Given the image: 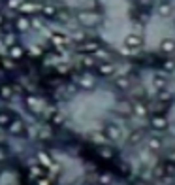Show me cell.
<instances>
[{
  "mask_svg": "<svg viewBox=\"0 0 175 185\" xmlns=\"http://www.w3.org/2000/svg\"><path fill=\"white\" fill-rule=\"evenodd\" d=\"M124 44L130 45V47H139V45H141V40H139V36H134V34H132V36H128L124 40Z\"/></svg>",
  "mask_w": 175,
  "mask_h": 185,
  "instance_id": "6da1fadb",
  "label": "cell"
},
{
  "mask_svg": "<svg viewBox=\"0 0 175 185\" xmlns=\"http://www.w3.org/2000/svg\"><path fill=\"white\" fill-rule=\"evenodd\" d=\"M41 11H43L45 17H55L57 15V9L51 8V6H41Z\"/></svg>",
  "mask_w": 175,
  "mask_h": 185,
  "instance_id": "7a4b0ae2",
  "label": "cell"
},
{
  "mask_svg": "<svg viewBox=\"0 0 175 185\" xmlns=\"http://www.w3.org/2000/svg\"><path fill=\"white\" fill-rule=\"evenodd\" d=\"M28 25H30V21H28L27 17H19L17 19V28H21V30H27Z\"/></svg>",
  "mask_w": 175,
  "mask_h": 185,
  "instance_id": "3957f363",
  "label": "cell"
},
{
  "mask_svg": "<svg viewBox=\"0 0 175 185\" xmlns=\"http://www.w3.org/2000/svg\"><path fill=\"white\" fill-rule=\"evenodd\" d=\"M162 51H175V42H171V40L162 42Z\"/></svg>",
  "mask_w": 175,
  "mask_h": 185,
  "instance_id": "277c9868",
  "label": "cell"
},
{
  "mask_svg": "<svg viewBox=\"0 0 175 185\" xmlns=\"http://www.w3.org/2000/svg\"><path fill=\"white\" fill-rule=\"evenodd\" d=\"M81 51H98V45L92 44V42H89V44L81 45Z\"/></svg>",
  "mask_w": 175,
  "mask_h": 185,
  "instance_id": "5b68a950",
  "label": "cell"
},
{
  "mask_svg": "<svg viewBox=\"0 0 175 185\" xmlns=\"http://www.w3.org/2000/svg\"><path fill=\"white\" fill-rule=\"evenodd\" d=\"M108 134H109V136H111L113 140H117V138H119V136H121V132L117 131L115 126H109V128H108Z\"/></svg>",
  "mask_w": 175,
  "mask_h": 185,
  "instance_id": "8992f818",
  "label": "cell"
},
{
  "mask_svg": "<svg viewBox=\"0 0 175 185\" xmlns=\"http://www.w3.org/2000/svg\"><path fill=\"white\" fill-rule=\"evenodd\" d=\"M100 72H102V74H111L113 72V66H111V64H102V66H100Z\"/></svg>",
  "mask_w": 175,
  "mask_h": 185,
  "instance_id": "52a82bcc",
  "label": "cell"
},
{
  "mask_svg": "<svg viewBox=\"0 0 175 185\" xmlns=\"http://www.w3.org/2000/svg\"><path fill=\"white\" fill-rule=\"evenodd\" d=\"M23 55V49L17 47V45H11V57H21Z\"/></svg>",
  "mask_w": 175,
  "mask_h": 185,
  "instance_id": "ba28073f",
  "label": "cell"
},
{
  "mask_svg": "<svg viewBox=\"0 0 175 185\" xmlns=\"http://www.w3.org/2000/svg\"><path fill=\"white\" fill-rule=\"evenodd\" d=\"M158 11H160L162 15H170V4H160Z\"/></svg>",
  "mask_w": 175,
  "mask_h": 185,
  "instance_id": "9c48e42d",
  "label": "cell"
},
{
  "mask_svg": "<svg viewBox=\"0 0 175 185\" xmlns=\"http://www.w3.org/2000/svg\"><path fill=\"white\" fill-rule=\"evenodd\" d=\"M153 125L156 126V128H164V126H166V123H164V119H162V117H156L153 121Z\"/></svg>",
  "mask_w": 175,
  "mask_h": 185,
  "instance_id": "30bf717a",
  "label": "cell"
},
{
  "mask_svg": "<svg viewBox=\"0 0 175 185\" xmlns=\"http://www.w3.org/2000/svg\"><path fill=\"white\" fill-rule=\"evenodd\" d=\"M4 40H6V44H8V45H13L15 36H13V34H6V38H4Z\"/></svg>",
  "mask_w": 175,
  "mask_h": 185,
  "instance_id": "8fae6325",
  "label": "cell"
},
{
  "mask_svg": "<svg viewBox=\"0 0 175 185\" xmlns=\"http://www.w3.org/2000/svg\"><path fill=\"white\" fill-rule=\"evenodd\" d=\"M154 85H156V87H164V85H166L164 77H154Z\"/></svg>",
  "mask_w": 175,
  "mask_h": 185,
  "instance_id": "7c38bea8",
  "label": "cell"
},
{
  "mask_svg": "<svg viewBox=\"0 0 175 185\" xmlns=\"http://www.w3.org/2000/svg\"><path fill=\"white\" fill-rule=\"evenodd\" d=\"M2 96H4V98H9V96H11V89H9V87H4V89H2Z\"/></svg>",
  "mask_w": 175,
  "mask_h": 185,
  "instance_id": "4fadbf2b",
  "label": "cell"
},
{
  "mask_svg": "<svg viewBox=\"0 0 175 185\" xmlns=\"http://www.w3.org/2000/svg\"><path fill=\"white\" fill-rule=\"evenodd\" d=\"M8 123H9V117L6 113H2V115H0V125H8Z\"/></svg>",
  "mask_w": 175,
  "mask_h": 185,
  "instance_id": "5bb4252c",
  "label": "cell"
},
{
  "mask_svg": "<svg viewBox=\"0 0 175 185\" xmlns=\"http://www.w3.org/2000/svg\"><path fill=\"white\" fill-rule=\"evenodd\" d=\"M149 145H151V147H154V149H158V147H160V142H158V140H154V138H153V140L149 142Z\"/></svg>",
  "mask_w": 175,
  "mask_h": 185,
  "instance_id": "9a60e30c",
  "label": "cell"
},
{
  "mask_svg": "<svg viewBox=\"0 0 175 185\" xmlns=\"http://www.w3.org/2000/svg\"><path fill=\"white\" fill-rule=\"evenodd\" d=\"M9 8H19V0H8Z\"/></svg>",
  "mask_w": 175,
  "mask_h": 185,
  "instance_id": "2e32d148",
  "label": "cell"
},
{
  "mask_svg": "<svg viewBox=\"0 0 175 185\" xmlns=\"http://www.w3.org/2000/svg\"><path fill=\"white\" fill-rule=\"evenodd\" d=\"M21 131V123H13L11 125V132H19Z\"/></svg>",
  "mask_w": 175,
  "mask_h": 185,
  "instance_id": "e0dca14e",
  "label": "cell"
},
{
  "mask_svg": "<svg viewBox=\"0 0 175 185\" xmlns=\"http://www.w3.org/2000/svg\"><path fill=\"white\" fill-rule=\"evenodd\" d=\"M136 113L143 115V113H145V108H143V106H136Z\"/></svg>",
  "mask_w": 175,
  "mask_h": 185,
  "instance_id": "ac0fdd59",
  "label": "cell"
},
{
  "mask_svg": "<svg viewBox=\"0 0 175 185\" xmlns=\"http://www.w3.org/2000/svg\"><path fill=\"white\" fill-rule=\"evenodd\" d=\"M81 83L85 87H90V77H85V79H81Z\"/></svg>",
  "mask_w": 175,
  "mask_h": 185,
  "instance_id": "d6986e66",
  "label": "cell"
},
{
  "mask_svg": "<svg viewBox=\"0 0 175 185\" xmlns=\"http://www.w3.org/2000/svg\"><path fill=\"white\" fill-rule=\"evenodd\" d=\"M30 53L32 55H40V47H30Z\"/></svg>",
  "mask_w": 175,
  "mask_h": 185,
  "instance_id": "ffe728a7",
  "label": "cell"
},
{
  "mask_svg": "<svg viewBox=\"0 0 175 185\" xmlns=\"http://www.w3.org/2000/svg\"><path fill=\"white\" fill-rule=\"evenodd\" d=\"M83 64H85V66H92V64H94V61H90V59H85V61H83Z\"/></svg>",
  "mask_w": 175,
  "mask_h": 185,
  "instance_id": "44dd1931",
  "label": "cell"
},
{
  "mask_svg": "<svg viewBox=\"0 0 175 185\" xmlns=\"http://www.w3.org/2000/svg\"><path fill=\"white\" fill-rule=\"evenodd\" d=\"M102 157H111V151H108V149H102Z\"/></svg>",
  "mask_w": 175,
  "mask_h": 185,
  "instance_id": "7402d4cb",
  "label": "cell"
},
{
  "mask_svg": "<svg viewBox=\"0 0 175 185\" xmlns=\"http://www.w3.org/2000/svg\"><path fill=\"white\" fill-rule=\"evenodd\" d=\"M119 85H121V87H126V85H128V81H126V79H119Z\"/></svg>",
  "mask_w": 175,
  "mask_h": 185,
  "instance_id": "603a6c76",
  "label": "cell"
},
{
  "mask_svg": "<svg viewBox=\"0 0 175 185\" xmlns=\"http://www.w3.org/2000/svg\"><path fill=\"white\" fill-rule=\"evenodd\" d=\"M6 157V153H4V151H2V149H0V161H2V159H4Z\"/></svg>",
  "mask_w": 175,
  "mask_h": 185,
  "instance_id": "cb8c5ba5",
  "label": "cell"
},
{
  "mask_svg": "<svg viewBox=\"0 0 175 185\" xmlns=\"http://www.w3.org/2000/svg\"><path fill=\"white\" fill-rule=\"evenodd\" d=\"M40 185H49V183H47L45 180H40Z\"/></svg>",
  "mask_w": 175,
  "mask_h": 185,
  "instance_id": "d4e9b609",
  "label": "cell"
},
{
  "mask_svg": "<svg viewBox=\"0 0 175 185\" xmlns=\"http://www.w3.org/2000/svg\"><path fill=\"white\" fill-rule=\"evenodd\" d=\"M0 142H2V138H0Z\"/></svg>",
  "mask_w": 175,
  "mask_h": 185,
  "instance_id": "484cf974",
  "label": "cell"
}]
</instances>
